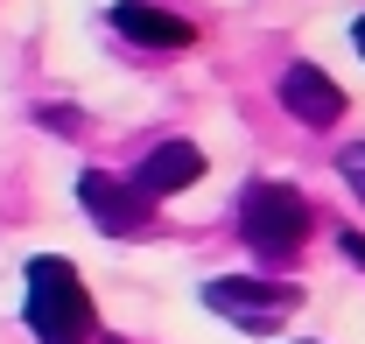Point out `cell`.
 I'll list each match as a JSON object with an SVG mask.
<instances>
[{
  "label": "cell",
  "instance_id": "6da1fadb",
  "mask_svg": "<svg viewBox=\"0 0 365 344\" xmlns=\"http://www.w3.org/2000/svg\"><path fill=\"white\" fill-rule=\"evenodd\" d=\"M29 330H36V344H91L98 316H91V295L71 260L56 253L29 260Z\"/></svg>",
  "mask_w": 365,
  "mask_h": 344
},
{
  "label": "cell",
  "instance_id": "7a4b0ae2",
  "mask_svg": "<svg viewBox=\"0 0 365 344\" xmlns=\"http://www.w3.org/2000/svg\"><path fill=\"white\" fill-rule=\"evenodd\" d=\"M239 239L267 260V267L295 260L302 239H309V204H302V190H288V183H253V190L239 197Z\"/></svg>",
  "mask_w": 365,
  "mask_h": 344
},
{
  "label": "cell",
  "instance_id": "3957f363",
  "mask_svg": "<svg viewBox=\"0 0 365 344\" xmlns=\"http://www.w3.org/2000/svg\"><path fill=\"white\" fill-rule=\"evenodd\" d=\"M204 302L218 309V316H232L239 330H281L295 309H302V288H288V281H211L204 288Z\"/></svg>",
  "mask_w": 365,
  "mask_h": 344
},
{
  "label": "cell",
  "instance_id": "277c9868",
  "mask_svg": "<svg viewBox=\"0 0 365 344\" xmlns=\"http://www.w3.org/2000/svg\"><path fill=\"white\" fill-rule=\"evenodd\" d=\"M78 204H85L91 225H98V232H113V239L148 232V218H155V204L140 197L127 176H106V169H85V176H78Z\"/></svg>",
  "mask_w": 365,
  "mask_h": 344
},
{
  "label": "cell",
  "instance_id": "5b68a950",
  "mask_svg": "<svg viewBox=\"0 0 365 344\" xmlns=\"http://www.w3.org/2000/svg\"><path fill=\"white\" fill-rule=\"evenodd\" d=\"M281 106H288L302 127H337V113H344V91L330 85L317 64H288V71H281Z\"/></svg>",
  "mask_w": 365,
  "mask_h": 344
},
{
  "label": "cell",
  "instance_id": "8992f818",
  "mask_svg": "<svg viewBox=\"0 0 365 344\" xmlns=\"http://www.w3.org/2000/svg\"><path fill=\"white\" fill-rule=\"evenodd\" d=\"M113 29L127 43H140V49H190L197 43V29L182 14H169V7H155V0H120L113 7Z\"/></svg>",
  "mask_w": 365,
  "mask_h": 344
},
{
  "label": "cell",
  "instance_id": "52a82bcc",
  "mask_svg": "<svg viewBox=\"0 0 365 344\" xmlns=\"http://www.w3.org/2000/svg\"><path fill=\"white\" fill-rule=\"evenodd\" d=\"M197 176H204V155H197L190 141H162V148H155V155L134 169V190L155 204V197H176V190H190Z\"/></svg>",
  "mask_w": 365,
  "mask_h": 344
},
{
  "label": "cell",
  "instance_id": "ba28073f",
  "mask_svg": "<svg viewBox=\"0 0 365 344\" xmlns=\"http://www.w3.org/2000/svg\"><path fill=\"white\" fill-rule=\"evenodd\" d=\"M337 176L351 183V197H359V204H365V141H351V148L337 155Z\"/></svg>",
  "mask_w": 365,
  "mask_h": 344
},
{
  "label": "cell",
  "instance_id": "9c48e42d",
  "mask_svg": "<svg viewBox=\"0 0 365 344\" xmlns=\"http://www.w3.org/2000/svg\"><path fill=\"white\" fill-rule=\"evenodd\" d=\"M344 253H351V260L365 267V232H344Z\"/></svg>",
  "mask_w": 365,
  "mask_h": 344
},
{
  "label": "cell",
  "instance_id": "30bf717a",
  "mask_svg": "<svg viewBox=\"0 0 365 344\" xmlns=\"http://www.w3.org/2000/svg\"><path fill=\"white\" fill-rule=\"evenodd\" d=\"M351 43H359V56H365V14H359V29H351Z\"/></svg>",
  "mask_w": 365,
  "mask_h": 344
}]
</instances>
